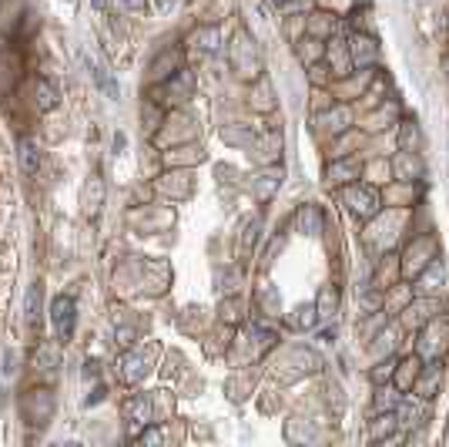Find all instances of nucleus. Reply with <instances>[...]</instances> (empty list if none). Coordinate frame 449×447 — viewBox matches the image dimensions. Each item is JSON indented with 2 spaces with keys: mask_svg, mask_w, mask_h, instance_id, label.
I'll use <instances>...</instances> for the list:
<instances>
[{
  "mask_svg": "<svg viewBox=\"0 0 449 447\" xmlns=\"http://www.w3.org/2000/svg\"><path fill=\"white\" fill-rule=\"evenodd\" d=\"M74 299L71 296H57L54 303H51V323H54V330L60 340H67L71 333H74Z\"/></svg>",
  "mask_w": 449,
  "mask_h": 447,
  "instance_id": "1",
  "label": "nucleus"
},
{
  "mask_svg": "<svg viewBox=\"0 0 449 447\" xmlns=\"http://www.w3.org/2000/svg\"><path fill=\"white\" fill-rule=\"evenodd\" d=\"M20 168H24L27 175H38L40 148H38V141H34V138H24V141H20Z\"/></svg>",
  "mask_w": 449,
  "mask_h": 447,
  "instance_id": "2",
  "label": "nucleus"
},
{
  "mask_svg": "<svg viewBox=\"0 0 449 447\" xmlns=\"http://www.w3.org/2000/svg\"><path fill=\"white\" fill-rule=\"evenodd\" d=\"M38 108L40 111L57 108V88L51 84V81H38Z\"/></svg>",
  "mask_w": 449,
  "mask_h": 447,
  "instance_id": "3",
  "label": "nucleus"
},
{
  "mask_svg": "<svg viewBox=\"0 0 449 447\" xmlns=\"http://www.w3.org/2000/svg\"><path fill=\"white\" fill-rule=\"evenodd\" d=\"M38 310H40V286H31V292H27V323L38 320Z\"/></svg>",
  "mask_w": 449,
  "mask_h": 447,
  "instance_id": "4",
  "label": "nucleus"
},
{
  "mask_svg": "<svg viewBox=\"0 0 449 447\" xmlns=\"http://www.w3.org/2000/svg\"><path fill=\"white\" fill-rule=\"evenodd\" d=\"M121 3H128V7H134V3H141V0H121Z\"/></svg>",
  "mask_w": 449,
  "mask_h": 447,
  "instance_id": "5",
  "label": "nucleus"
},
{
  "mask_svg": "<svg viewBox=\"0 0 449 447\" xmlns=\"http://www.w3.org/2000/svg\"><path fill=\"white\" fill-rule=\"evenodd\" d=\"M94 3H97V7H104V0H94Z\"/></svg>",
  "mask_w": 449,
  "mask_h": 447,
  "instance_id": "6",
  "label": "nucleus"
}]
</instances>
